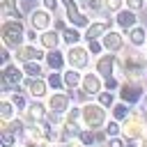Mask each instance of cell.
Instances as JSON below:
<instances>
[{
  "mask_svg": "<svg viewBox=\"0 0 147 147\" xmlns=\"http://www.w3.org/2000/svg\"><path fill=\"white\" fill-rule=\"evenodd\" d=\"M18 108H16V103L7 96V94H2V99H0V122H9V119H14V117H18Z\"/></svg>",
  "mask_w": 147,
  "mask_h": 147,
  "instance_id": "44dd1931",
  "label": "cell"
},
{
  "mask_svg": "<svg viewBox=\"0 0 147 147\" xmlns=\"http://www.w3.org/2000/svg\"><path fill=\"white\" fill-rule=\"evenodd\" d=\"M103 133H106V138H110V136H122V122H117V119H108L106 122V126H103Z\"/></svg>",
  "mask_w": 147,
  "mask_h": 147,
  "instance_id": "4dcf8cb0",
  "label": "cell"
},
{
  "mask_svg": "<svg viewBox=\"0 0 147 147\" xmlns=\"http://www.w3.org/2000/svg\"><path fill=\"white\" fill-rule=\"evenodd\" d=\"M46 53L48 51H44L39 44H23L21 48H16L11 55H14V60L18 62V64H25V62H34V60H39V62H44V57H46Z\"/></svg>",
  "mask_w": 147,
  "mask_h": 147,
  "instance_id": "7c38bea8",
  "label": "cell"
},
{
  "mask_svg": "<svg viewBox=\"0 0 147 147\" xmlns=\"http://www.w3.org/2000/svg\"><path fill=\"white\" fill-rule=\"evenodd\" d=\"M62 122L71 124V126H83V122H80V106H71L67 110V115L62 117Z\"/></svg>",
  "mask_w": 147,
  "mask_h": 147,
  "instance_id": "83f0119b",
  "label": "cell"
},
{
  "mask_svg": "<svg viewBox=\"0 0 147 147\" xmlns=\"http://www.w3.org/2000/svg\"><path fill=\"white\" fill-rule=\"evenodd\" d=\"M44 64H46V69H51V71H64V69H67V55L60 53V48H57V51H48L46 57H44Z\"/></svg>",
  "mask_w": 147,
  "mask_h": 147,
  "instance_id": "ffe728a7",
  "label": "cell"
},
{
  "mask_svg": "<svg viewBox=\"0 0 147 147\" xmlns=\"http://www.w3.org/2000/svg\"><path fill=\"white\" fill-rule=\"evenodd\" d=\"M7 96H9V99H11V101H14V103H16V108H18V110H21V113H23V110H25V108H28V103H30V101H25V96H23V94H21V92H9V94H7Z\"/></svg>",
  "mask_w": 147,
  "mask_h": 147,
  "instance_id": "836d02e7",
  "label": "cell"
},
{
  "mask_svg": "<svg viewBox=\"0 0 147 147\" xmlns=\"http://www.w3.org/2000/svg\"><path fill=\"white\" fill-rule=\"evenodd\" d=\"M64 55H67V67L78 69V71H87V69H90V64H94V62H92V57H94V55L90 53L87 44L69 46V48L64 51Z\"/></svg>",
  "mask_w": 147,
  "mask_h": 147,
  "instance_id": "5b68a950",
  "label": "cell"
},
{
  "mask_svg": "<svg viewBox=\"0 0 147 147\" xmlns=\"http://www.w3.org/2000/svg\"><path fill=\"white\" fill-rule=\"evenodd\" d=\"M124 7H126L124 0H103V9H106L108 14H113V16H115L119 9H124Z\"/></svg>",
  "mask_w": 147,
  "mask_h": 147,
  "instance_id": "d6a6232c",
  "label": "cell"
},
{
  "mask_svg": "<svg viewBox=\"0 0 147 147\" xmlns=\"http://www.w3.org/2000/svg\"><path fill=\"white\" fill-rule=\"evenodd\" d=\"M37 44H39L44 51H57V48L62 46V32L55 30V28H51V30H46V32H39Z\"/></svg>",
  "mask_w": 147,
  "mask_h": 147,
  "instance_id": "ac0fdd59",
  "label": "cell"
},
{
  "mask_svg": "<svg viewBox=\"0 0 147 147\" xmlns=\"http://www.w3.org/2000/svg\"><path fill=\"white\" fill-rule=\"evenodd\" d=\"M94 71L99 74V76H103V78H113V76H117V55L115 53H101L99 57H94ZM119 78V76H117ZM122 80V78H119Z\"/></svg>",
  "mask_w": 147,
  "mask_h": 147,
  "instance_id": "4fadbf2b",
  "label": "cell"
},
{
  "mask_svg": "<svg viewBox=\"0 0 147 147\" xmlns=\"http://www.w3.org/2000/svg\"><path fill=\"white\" fill-rule=\"evenodd\" d=\"M117 96H119V101H126L131 108H136L145 99V85H142V80H122V85L117 90Z\"/></svg>",
  "mask_w": 147,
  "mask_h": 147,
  "instance_id": "8992f818",
  "label": "cell"
},
{
  "mask_svg": "<svg viewBox=\"0 0 147 147\" xmlns=\"http://www.w3.org/2000/svg\"><path fill=\"white\" fill-rule=\"evenodd\" d=\"M106 147H129V140L124 136H110L106 138Z\"/></svg>",
  "mask_w": 147,
  "mask_h": 147,
  "instance_id": "d590c367",
  "label": "cell"
},
{
  "mask_svg": "<svg viewBox=\"0 0 147 147\" xmlns=\"http://www.w3.org/2000/svg\"><path fill=\"white\" fill-rule=\"evenodd\" d=\"M110 119V110L103 108L96 99H87L85 103H80V122L85 129L99 131L106 126V122Z\"/></svg>",
  "mask_w": 147,
  "mask_h": 147,
  "instance_id": "7a4b0ae2",
  "label": "cell"
},
{
  "mask_svg": "<svg viewBox=\"0 0 147 147\" xmlns=\"http://www.w3.org/2000/svg\"><path fill=\"white\" fill-rule=\"evenodd\" d=\"M124 5H126V9H131L136 14H140V11L147 9V0H124Z\"/></svg>",
  "mask_w": 147,
  "mask_h": 147,
  "instance_id": "e575fe53",
  "label": "cell"
},
{
  "mask_svg": "<svg viewBox=\"0 0 147 147\" xmlns=\"http://www.w3.org/2000/svg\"><path fill=\"white\" fill-rule=\"evenodd\" d=\"M96 138H99V136H96V131H92V129H85V126H83V129L78 131V140H80L83 147H94Z\"/></svg>",
  "mask_w": 147,
  "mask_h": 147,
  "instance_id": "f1b7e54d",
  "label": "cell"
},
{
  "mask_svg": "<svg viewBox=\"0 0 147 147\" xmlns=\"http://www.w3.org/2000/svg\"><path fill=\"white\" fill-rule=\"evenodd\" d=\"M23 90L30 99H41L46 101V96L51 94V87H48V80L46 76H39V78H25L23 80Z\"/></svg>",
  "mask_w": 147,
  "mask_h": 147,
  "instance_id": "9a60e30c",
  "label": "cell"
},
{
  "mask_svg": "<svg viewBox=\"0 0 147 147\" xmlns=\"http://www.w3.org/2000/svg\"><path fill=\"white\" fill-rule=\"evenodd\" d=\"M113 23H115V28L117 30H122L124 34L131 30V28H136L138 23H140V18H138V14L136 11H131V9H119L117 14H115V18H113Z\"/></svg>",
  "mask_w": 147,
  "mask_h": 147,
  "instance_id": "e0dca14e",
  "label": "cell"
},
{
  "mask_svg": "<svg viewBox=\"0 0 147 147\" xmlns=\"http://www.w3.org/2000/svg\"><path fill=\"white\" fill-rule=\"evenodd\" d=\"M126 41H129L131 48H142L145 51V46H147V28L138 23L136 28H131L126 32Z\"/></svg>",
  "mask_w": 147,
  "mask_h": 147,
  "instance_id": "d6986e66",
  "label": "cell"
},
{
  "mask_svg": "<svg viewBox=\"0 0 147 147\" xmlns=\"http://www.w3.org/2000/svg\"><path fill=\"white\" fill-rule=\"evenodd\" d=\"M87 48H90V53H92L94 57H99L101 53H106V51H103V44H101V39H94V41H87Z\"/></svg>",
  "mask_w": 147,
  "mask_h": 147,
  "instance_id": "8d00e7d4",
  "label": "cell"
},
{
  "mask_svg": "<svg viewBox=\"0 0 147 147\" xmlns=\"http://www.w3.org/2000/svg\"><path fill=\"white\" fill-rule=\"evenodd\" d=\"M39 2H41V7H46V9L53 11V14H55L57 7H60V0H39Z\"/></svg>",
  "mask_w": 147,
  "mask_h": 147,
  "instance_id": "74e56055",
  "label": "cell"
},
{
  "mask_svg": "<svg viewBox=\"0 0 147 147\" xmlns=\"http://www.w3.org/2000/svg\"><path fill=\"white\" fill-rule=\"evenodd\" d=\"M106 90V83H103V76H99L94 69H87L83 71V83H80V92L87 96V99H96L99 92Z\"/></svg>",
  "mask_w": 147,
  "mask_h": 147,
  "instance_id": "30bf717a",
  "label": "cell"
},
{
  "mask_svg": "<svg viewBox=\"0 0 147 147\" xmlns=\"http://www.w3.org/2000/svg\"><path fill=\"white\" fill-rule=\"evenodd\" d=\"M117 76L122 80H145L147 78V51L124 48L117 55Z\"/></svg>",
  "mask_w": 147,
  "mask_h": 147,
  "instance_id": "6da1fadb",
  "label": "cell"
},
{
  "mask_svg": "<svg viewBox=\"0 0 147 147\" xmlns=\"http://www.w3.org/2000/svg\"><path fill=\"white\" fill-rule=\"evenodd\" d=\"M62 76H64V87H67L69 92H74V90H80V83H83V71L67 67V69L62 71Z\"/></svg>",
  "mask_w": 147,
  "mask_h": 147,
  "instance_id": "7402d4cb",
  "label": "cell"
},
{
  "mask_svg": "<svg viewBox=\"0 0 147 147\" xmlns=\"http://www.w3.org/2000/svg\"><path fill=\"white\" fill-rule=\"evenodd\" d=\"M46 80H48L51 92H55V90H67V87H64V76H62V71H48V74H46Z\"/></svg>",
  "mask_w": 147,
  "mask_h": 147,
  "instance_id": "484cf974",
  "label": "cell"
},
{
  "mask_svg": "<svg viewBox=\"0 0 147 147\" xmlns=\"http://www.w3.org/2000/svg\"><path fill=\"white\" fill-rule=\"evenodd\" d=\"M28 28H25V23H23V18L21 21H2V25H0V39H2V46H7L11 53L16 51V48H21L23 44H28Z\"/></svg>",
  "mask_w": 147,
  "mask_h": 147,
  "instance_id": "3957f363",
  "label": "cell"
},
{
  "mask_svg": "<svg viewBox=\"0 0 147 147\" xmlns=\"http://www.w3.org/2000/svg\"><path fill=\"white\" fill-rule=\"evenodd\" d=\"M21 140L16 133H9V131H2L0 133V147H18Z\"/></svg>",
  "mask_w": 147,
  "mask_h": 147,
  "instance_id": "1f68e13d",
  "label": "cell"
},
{
  "mask_svg": "<svg viewBox=\"0 0 147 147\" xmlns=\"http://www.w3.org/2000/svg\"><path fill=\"white\" fill-rule=\"evenodd\" d=\"M96 101H99L103 108H108V110H110V108L119 101V96H117V92H113V90H103V92H99Z\"/></svg>",
  "mask_w": 147,
  "mask_h": 147,
  "instance_id": "4316f807",
  "label": "cell"
},
{
  "mask_svg": "<svg viewBox=\"0 0 147 147\" xmlns=\"http://www.w3.org/2000/svg\"><path fill=\"white\" fill-rule=\"evenodd\" d=\"M23 71H25L28 78H39V76L46 74V64L39 62V60H34V62H25V64H23Z\"/></svg>",
  "mask_w": 147,
  "mask_h": 147,
  "instance_id": "d4e9b609",
  "label": "cell"
},
{
  "mask_svg": "<svg viewBox=\"0 0 147 147\" xmlns=\"http://www.w3.org/2000/svg\"><path fill=\"white\" fill-rule=\"evenodd\" d=\"M55 14L53 11H48L46 7H34V9H30V14H28V28H32V30H37V32H46V30H51L53 28V23H55V18H53Z\"/></svg>",
  "mask_w": 147,
  "mask_h": 147,
  "instance_id": "52a82bcc",
  "label": "cell"
},
{
  "mask_svg": "<svg viewBox=\"0 0 147 147\" xmlns=\"http://www.w3.org/2000/svg\"><path fill=\"white\" fill-rule=\"evenodd\" d=\"M131 110H133V108H131L126 101H117V103L110 108V117H113V119H117V122H124V119L131 115Z\"/></svg>",
  "mask_w": 147,
  "mask_h": 147,
  "instance_id": "cb8c5ba5",
  "label": "cell"
},
{
  "mask_svg": "<svg viewBox=\"0 0 147 147\" xmlns=\"http://www.w3.org/2000/svg\"><path fill=\"white\" fill-rule=\"evenodd\" d=\"M108 30H110V18H92V23L83 30V39H85V44L94 41V39H101Z\"/></svg>",
  "mask_w": 147,
  "mask_h": 147,
  "instance_id": "2e32d148",
  "label": "cell"
},
{
  "mask_svg": "<svg viewBox=\"0 0 147 147\" xmlns=\"http://www.w3.org/2000/svg\"><path fill=\"white\" fill-rule=\"evenodd\" d=\"M122 136L129 142H140L147 138V115L140 113V108H133L131 115L122 122Z\"/></svg>",
  "mask_w": 147,
  "mask_h": 147,
  "instance_id": "277c9868",
  "label": "cell"
},
{
  "mask_svg": "<svg viewBox=\"0 0 147 147\" xmlns=\"http://www.w3.org/2000/svg\"><path fill=\"white\" fill-rule=\"evenodd\" d=\"M25 78H28V76H25V71H23V64H18L16 60L2 64V85H5V92H2V94H9L7 87H21Z\"/></svg>",
  "mask_w": 147,
  "mask_h": 147,
  "instance_id": "ba28073f",
  "label": "cell"
},
{
  "mask_svg": "<svg viewBox=\"0 0 147 147\" xmlns=\"http://www.w3.org/2000/svg\"><path fill=\"white\" fill-rule=\"evenodd\" d=\"M48 106H46V101H41V99H30V103H28V108L21 113V117L28 122V124H41V122H46L48 119Z\"/></svg>",
  "mask_w": 147,
  "mask_h": 147,
  "instance_id": "8fae6325",
  "label": "cell"
},
{
  "mask_svg": "<svg viewBox=\"0 0 147 147\" xmlns=\"http://www.w3.org/2000/svg\"><path fill=\"white\" fill-rule=\"evenodd\" d=\"M138 147H147V138H145V140H140V142H138Z\"/></svg>",
  "mask_w": 147,
  "mask_h": 147,
  "instance_id": "f35d334b",
  "label": "cell"
},
{
  "mask_svg": "<svg viewBox=\"0 0 147 147\" xmlns=\"http://www.w3.org/2000/svg\"><path fill=\"white\" fill-rule=\"evenodd\" d=\"M71 103H74V94L69 92V90H55V92H51L48 96H46V106H48V110L51 113H55V115H67V110L71 108Z\"/></svg>",
  "mask_w": 147,
  "mask_h": 147,
  "instance_id": "9c48e42d",
  "label": "cell"
},
{
  "mask_svg": "<svg viewBox=\"0 0 147 147\" xmlns=\"http://www.w3.org/2000/svg\"><path fill=\"white\" fill-rule=\"evenodd\" d=\"M145 51H147V46H145Z\"/></svg>",
  "mask_w": 147,
  "mask_h": 147,
  "instance_id": "ab89813d",
  "label": "cell"
},
{
  "mask_svg": "<svg viewBox=\"0 0 147 147\" xmlns=\"http://www.w3.org/2000/svg\"><path fill=\"white\" fill-rule=\"evenodd\" d=\"M101 44H103V51H108V53H115V55H119L124 48H126V34L122 32V30H117V28H110L103 37H101Z\"/></svg>",
  "mask_w": 147,
  "mask_h": 147,
  "instance_id": "5bb4252c",
  "label": "cell"
},
{
  "mask_svg": "<svg viewBox=\"0 0 147 147\" xmlns=\"http://www.w3.org/2000/svg\"><path fill=\"white\" fill-rule=\"evenodd\" d=\"M80 9L87 11V14H99L103 9V0H78Z\"/></svg>",
  "mask_w": 147,
  "mask_h": 147,
  "instance_id": "f546056e",
  "label": "cell"
},
{
  "mask_svg": "<svg viewBox=\"0 0 147 147\" xmlns=\"http://www.w3.org/2000/svg\"><path fill=\"white\" fill-rule=\"evenodd\" d=\"M62 44L69 48V46H76V44H85V39H83V30H78V28H74V25H67L64 30H62Z\"/></svg>",
  "mask_w": 147,
  "mask_h": 147,
  "instance_id": "603a6c76",
  "label": "cell"
}]
</instances>
